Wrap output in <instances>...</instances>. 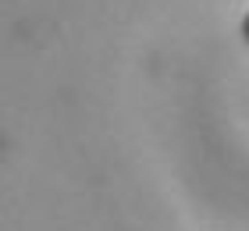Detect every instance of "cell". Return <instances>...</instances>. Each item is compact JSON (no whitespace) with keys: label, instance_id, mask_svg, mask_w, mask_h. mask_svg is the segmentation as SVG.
<instances>
[{"label":"cell","instance_id":"1","mask_svg":"<svg viewBox=\"0 0 249 231\" xmlns=\"http://www.w3.org/2000/svg\"><path fill=\"white\" fill-rule=\"evenodd\" d=\"M242 39L249 43V11H246V18H242Z\"/></svg>","mask_w":249,"mask_h":231}]
</instances>
